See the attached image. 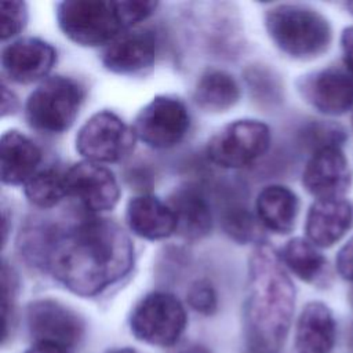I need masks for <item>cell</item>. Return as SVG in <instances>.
<instances>
[{
  "label": "cell",
  "instance_id": "9",
  "mask_svg": "<svg viewBox=\"0 0 353 353\" xmlns=\"http://www.w3.org/2000/svg\"><path fill=\"white\" fill-rule=\"evenodd\" d=\"M190 114L186 105L168 95L154 97L137 114L132 130L137 139L153 149L176 146L188 134Z\"/></svg>",
  "mask_w": 353,
  "mask_h": 353
},
{
  "label": "cell",
  "instance_id": "30",
  "mask_svg": "<svg viewBox=\"0 0 353 353\" xmlns=\"http://www.w3.org/2000/svg\"><path fill=\"white\" fill-rule=\"evenodd\" d=\"M336 270L341 277L353 281V237H350L338 251Z\"/></svg>",
  "mask_w": 353,
  "mask_h": 353
},
{
  "label": "cell",
  "instance_id": "4",
  "mask_svg": "<svg viewBox=\"0 0 353 353\" xmlns=\"http://www.w3.org/2000/svg\"><path fill=\"white\" fill-rule=\"evenodd\" d=\"M265 29L274 46L295 59L324 54L332 40L328 19L301 4H276L265 12Z\"/></svg>",
  "mask_w": 353,
  "mask_h": 353
},
{
  "label": "cell",
  "instance_id": "22",
  "mask_svg": "<svg viewBox=\"0 0 353 353\" xmlns=\"http://www.w3.org/2000/svg\"><path fill=\"white\" fill-rule=\"evenodd\" d=\"M196 105L205 112H226L240 99V85L225 70L211 69L197 80L193 91Z\"/></svg>",
  "mask_w": 353,
  "mask_h": 353
},
{
  "label": "cell",
  "instance_id": "36",
  "mask_svg": "<svg viewBox=\"0 0 353 353\" xmlns=\"http://www.w3.org/2000/svg\"><path fill=\"white\" fill-rule=\"evenodd\" d=\"M347 345H349L350 350H353V323L350 324L349 331H347Z\"/></svg>",
  "mask_w": 353,
  "mask_h": 353
},
{
  "label": "cell",
  "instance_id": "21",
  "mask_svg": "<svg viewBox=\"0 0 353 353\" xmlns=\"http://www.w3.org/2000/svg\"><path fill=\"white\" fill-rule=\"evenodd\" d=\"M299 212L296 194L284 185H268L256 196L255 215L259 223L277 234L292 232Z\"/></svg>",
  "mask_w": 353,
  "mask_h": 353
},
{
  "label": "cell",
  "instance_id": "24",
  "mask_svg": "<svg viewBox=\"0 0 353 353\" xmlns=\"http://www.w3.org/2000/svg\"><path fill=\"white\" fill-rule=\"evenodd\" d=\"M25 196L39 208H51L68 196L65 171L57 168L39 170L26 183Z\"/></svg>",
  "mask_w": 353,
  "mask_h": 353
},
{
  "label": "cell",
  "instance_id": "2",
  "mask_svg": "<svg viewBox=\"0 0 353 353\" xmlns=\"http://www.w3.org/2000/svg\"><path fill=\"white\" fill-rule=\"evenodd\" d=\"M295 287L279 254L259 243L248 261L243 303L245 345L250 353H277L290 331Z\"/></svg>",
  "mask_w": 353,
  "mask_h": 353
},
{
  "label": "cell",
  "instance_id": "1",
  "mask_svg": "<svg viewBox=\"0 0 353 353\" xmlns=\"http://www.w3.org/2000/svg\"><path fill=\"white\" fill-rule=\"evenodd\" d=\"M134 265V245L119 223L88 218L55 228L43 268L70 292L95 296L124 279Z\"/></svg>",
  "mask_w": 353,
  "mask_h": 353
},
{
  "label": "cell",
  "instance_id": "5",
  "mask_svg": "<svg viewBox=\"0 0 353 353\" xmlns=\"http://www.w3.org/2000/svg\"><path fill=\"white\" fill-rule=\"evenodd\" d=\"M84 97V87L77 80L66 76L47 77L28 97L26 120L43 134H62L74 123Z\"/></svg>",
  "mask_w": 353,
  "mask_h": 353
},
{
  "label": "cell",
  "instance_id": "32",
  "mask_svg": "<svg viewBox=\"0 0 353 353\" xmlns=\"http://www.w3.org/2000/svg\"><path fill=\"white\" fill-rule=\"evenodd\" d=\"M1 116H7L11 114L17 110L18 108V101L15 98V95L12 94V91H8L4 81L1 84Z\"/></svg>",
  "mask_w": 353,
  "mask_h": 353
},
{
  "label": "cell",
  "instance_id": "26",
  "mask_svg": "<svg viewBox=\"0 0 353 353\" xmlns=\"http://www.w3.org/2000/svg\"><path fill=\"white\" fill-rule=\"evenodd\" d=\"M188 305L203 316H211L218 307V295L211 281L207 279L194 280L186 292Z\"/></svg>",
  "mask_w": 353,
  "mask_h": 353
},
{
  "label": "cell",
  "instance_id": "19",
  "mask_svg": "<svg viewBox=\"0 0 353 353\" xmlns=\"http://www.w3.org/2000/svg\"><path fill=\"white\" fill-rule=\"evenodd\" d=\"M336 336V323L331 309L319 301L306 303L295 328L296 353H330Z\"/></svg>",
  "mask_w": 353,
  "mask_h": 353
},
{
  "label": "cell",
  "instance_id": "6",
  "mask_svg": "<svg viewBox=\"0 0 353 353\" xmlns=\"http://www.w3.org/2000/svg\"><path fill=\"white\" fill-rule=\"evenodd\" d=\"M128 323L138 341L152 346L170 347L185 332L188 314L175 295L154 291L145 295L134 306Z\"/></svg>",
  "mask_w": 353,
  "mask_h": 353
},
{
  "label": "cell",
  "instance_id": "17",
  "mask_svg": "<svg viewBox=\"0 0 353 353\" xmlns=\"http://www.w3.org/2000/svg\"><path fill=\"white\" fill-rule=\"evenodd\" d=\"M352 205L343 199L316 200L306 215V239L319 248L339 241L352 225Z\"/></svg>",
  "mask_w": 353,
  "mask_h": 353
},
{
  "label": "cell",
  "instance_id": "28",
  "mask_svg": "<svg viewBox=\"0 0 353 353\" xmlns=\"http://www.w3.org/2000/svg\"><path fill=\"white\" fill-rule=\"evenodd\" d=\"M18 291V280L14 270L3 262L1 265V314H3V341L8 336L10 317L12 316L14 302Z\"/></svg>",
  "mask_w": 353,
  "mask_h": 353
},
{
  "label": "cell",
  "instance_id": "8",
  "mask_svg": "<svg viewBox=\"0 0 353 353\" xmlns=\"http://www.w3.org/2000/svg\"><path fill=\"white\" fill-rule=\"evenodd\" d=\"M137 137L116 113L101 110L80 127L76 150L87 161L110 164L123 160L134 149Z\"/></svg>",
  "mask_w": 353,
  "mask_h": 353
},
{
  "label": "cell",
  "instance_id": "10",
  "mask_svg": "<svg viewBox=\"0 0 353 353\" xmlns=\"http://www.w3.org/2000/svg\"><path fill=\"white\" fill-rule=\"evenodd\" d=\"M26 324L34 343H48L70 349L84 336L83 319L66 305L41 298L32 301L26 307Z\"/></svg>",
  "mask_w": 353,
  "mask_h": 353
},
{
  "label": "cell",
  "instance_id": "37",
  "mask_svg": "<svg viewBox=\"0 0 353 353\" xmlns=\"http://www.w3.org/2000/svg\"><path fill=\"white\" fill-rule=\"evenodd\" d=\"M345 7H346V10L353 15V1H349V3H346L345 4Z\"/></svg>",
  "mask_w": 353,
  "mask_h": 353
},
{
  "label": "cell",
  "instance_id": "34",
  "mask_svg": "<svg viewBox=\"0 0 353 353\" xmlns=\"http://www.w3.org/2000/svg\"><path fill=\"white\" fill-rule=\"evenodd\" d=\"M176 353H211V352L205 346H203V345L190 343V345L183 346L179 350H176Z\"/></svg>",
  "mask_w": 353,
  "mask_h": 353
},
{
  "label": "cell",
  "instance_id": "7",
  "mask_svg": "<svg viewBox=\"0 0 353 353\" xmlns=\"http://www.w3.org/2000/svg\"><path fill=\"white\" fill-rule=\"evenodd\" d=\"M272 132L268 124L254 120H234L218 130L207 143L208 160L226 170L244 168L270 148Z\"/></svg>",
  "mask_w": 353,
  "mask_h": 353
},
{
  "label": "cell",
  "instance_id": "12",
  "mask_svg": "<svg viewBox=\"0 0 353 353\" xmlns=\"http://www.w3.org/2000/svg\"><path fill=\"white\" fill-rule=\"evenodd\" d=\"M298 92L317 112L339 116L353 108V74L335 66L321 69L302 76Z\"/></svg>",
  "mask_w": 353,
  "mask_h": 353
},
{
  "label": "cell",
  "instance_id": "38",
  "mask_svg": "<svg viewBox=\"0 0 353 353\" xmlns=\"http://www.w3.org/2000/svg\"><path fill=\"white\" fill-rule=\"evenodd\" d=\"M349 302H350V305L353 306V288H352L350 292H349Z\"/></svg>",
  "mask_w": 353,
  "mask_h": 353
},
{
  "label": "cell",
  "instance_id": "3",
  "mask_svg": "<svg viewBox=\"0 0 353 353\" xmlns=\"http://www.w3.org/2000/svg\"><path fill=\"white\" fill-rule=\"evenodd\" d=\"M157 6L146 0H65L57 6V22L73 43L98 47L148 19Z\"/></svg>",
  "mask_w": 353,
  "mask_h": 353
},
{
  "label": "cell",
  "instance_id": "29",
  "mask_svg": "<svg viewBox=\"0 0 353 353\" xmlns=\"http://www.w3.org/2000/svg\"><path fill=\"white\" fill-rule=\"evenodd\" d=\"M247 83L254 95L261 99H274L277 98V85L273 80V76L269 74L266 69L262 68H250L247 70Z\"/></svg>",
  "mask_w": 353,
  "mask_h": 353
},
{
  "label": "cell",
  "instance_id": "11",
  "mask_svg": "<svg viewBox=\"0 0 353 353\" xmlns=\"http://www.w3.org/2000/svg\"><path fill=\"white\" fill-rule=\"evenodd\" d=\"M65 182L68 196L92 212L110 211L120 199L119 182L103 164L79 161L65 170Z\"/></svg>",
  "mask_w": 353,
  "mask_h": 353
},
{
  "label": "cell",
  "instance_id": "23",
  "mask_svg": "<svg viewBox=\"0 0 353 353\" xmlns=\"http://www.w3.org/2000/svg\"><path fill=\"white\" fill-rule=\"evenodd\" d=\"M283 265L305 283L317 284L327 272V259L307 239L288 240L279 252Z\"/></svg>",
  "mask_w": 353,
  "mask_h": 353
},
{
  "label": "cell",
  "instance_id": "35",
  "mask_svg": "<svg viewBox=\"0 0 353 353\" xmlns=\"http://www.w3.org/2000/svg\"><path fill=\"white\" fill-rule=\"evenodd\" d=\"M106 353H138V352L134 350V349H131V347H117V349L108 350Z\"/></svg>",
  "mask_w": 353,
  "mask_h": 353
},
{
  "label": "cell",
  "instance_id": "27",
  "mask_svg": "<svg viewBox=\"0 0 353 353\" xmlns=\"http://www.w3.org/2000/svg\"><path fill=\"white\" fill-rule=\"evenodd\" d=\"M0 37L8 40L23 30L28 22V7L26 3L19 0L1 1L0 4Z\"/></svg>",
  "mask_w": 353,
  "mask_h": 353
},
{
  "label": "cell",
  "instance_id": "16",
  "mask_svg": "<svg viewBox=\"0 0 353 353\" xmlns=\"http://www.w3.org/2000/svg\"><path fill=\"white\" fill-rule=\"evenodd\" d=\"M167 204L176 219V233L186 240H200L212 229L210 203L196 183L188 182L174 189Z\"/></svg>",
  "mask_w": 353,
  "mask_h": 353
},
{
  "label": "cell",
  "instance_id": "31",
  "mask_svg": "<svg viewBox=\"0 0 353 353\" xmlns=\"http://www.w3.org/2000/svg\"><path fill=\"white\" fill-rule=\"evenodd\" d=\"M341 46L346 69L353 74V26L343 29L341 34Z\"/></svg>",
  "mask_w": 353,
  "mask_h": 353
},
{
  "label": "cell",
  "instance_id": "15",
  "mask_svg": "<svg viewBox=\"0 0 353 353\" xmlns=\"http://www.w3.org/2000/svg\"><path fill=\"white\" fill-rule=\"evenodd\" d=\"M157 50L159 41L154 30L149 28L132 29L106 46L102 63L112 73L134 74L153 65Z\"/></svg>",
  "mask_w": 353,
  "mask_h": 353
},
{
  "label": "cell",
  "instance_id": "39",
  "mask_svg": "<svg viewBox=\"0 0 353 353\" xmlns=\"http://www.w3.org/2000/svg\"><path fill=\"white\" fill-rule=\"evenodd\" d=\"M352 123H353V119H352Z\"/></svg>",
  "mask_w": 353,
  "mask_h": 353
},
{
  "label": "cell",
  "instance_id": "18",
  "mask_svg": "<svg viewBox=\"0 0 353 353\" xmlns=\"http://www.w3.org/2000/svg\"><path fill=\"white\" fill-rule=\"evenodd\" d=\"M130 230L145 240H163L176 232V219L167 203L153 194L134 196L125 210Z\"/></svg>",
  "mask_w": 353,
  "mask_h": 353
},
{
  "label": "cell",
  "instance_id": "14",
  "mask_svg": "<svg viewBox=\"0 0 353 353\" xmlns=\"http://www.w3.org/2000/svg\"><path fill=\"white\" fill-rule=\"evenodd\" d=\"M57 61L55 48L37 37H22L1 51L4 74L15 83L28 84L47 77Z\"/></svg>",
  "mask_w": 353,
  "mask_h": 353
},
{
  "label": "cell",
  "instance_id": "13",
  "mask_svg": "<svg viewBox=\"0 0 353 353\" xmlns=\"http://www.w3.org/2000/svg\"><path fill=\"white\" fill-rule=\"evenodd\" d=\"M302 183L316 200L342 199L350 185V170L341 146L314 150L305 165Z\"/></svg>",
  "mask_w": 353,
  "mask_h": 353
},
{
  "label": "cell",
  "instance_id": "33",
  "mask_svg": "<svg viewBox=\"0 0 353 353\" xmlns=\"http://www.w3.org/2000/svg\"><path fill=\"white\" fill-rule=\"evenodd\" d=\"M25 353H69V352H68V349H63V347H59L55 345L34 343Z\"/></svg>",
  "mask_w": 353,
  "mask_h": 353
},
{
  "label": "cell",
  "instance_id": "20",
  "mask_svg": "<svg viewBox=\"0 0 353 353\" xmlns=\"http://www.w3.org/2000/svg\"><path fill=\"white\" fill-rule=\"evenodd\" d=\"M40 163L41 150L30 138L15 130L1 135L0 168L3 183L25 185L39 171Z\"/></svg>",
  "mask_w": 353,
  "mask_h": 353
},
{
  "label": "cell",
  "instance_id": "25",
  "mask_svg": "<svg viewBox=\"0 0 353 353\" xmlns=\"http://www.w3.org/2000/svg\"><path fill=\"white\" fill-rule=\"evenodd\" d=\"M259 221L250 210L241 205L229 207L222 216L225 233L237 243H250L258 239Z\"/></svg>",
  "mask_w": 353,
  "mask_h": 353
}]
</instances>
